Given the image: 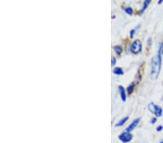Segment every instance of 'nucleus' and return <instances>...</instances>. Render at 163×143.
Returning a JSON list of instances; mask_svg holds the SVG:
<instances>
[{"instance_id": "f257e3e1", "label": "nucleus", "mask_w": 163, "mask_h": 143, "mask_svg": "<svg viewBox=\"0 0 163 143\" xmlns=\"http://www.w3.org/2000/svg\"><path fill=\"white\" fill-rule=\"evenodd\" d=\"M161 68L159 65L158 60H157V56L154 57L151 59V76L153 79H157L160 75Z\"/></svg>"}, {"instance_id": "f03ea898", "label": "nucleus", "mask_w": 163, "mask_h": 143, "mask_svg": "<svg viewBox=\"0 0 163 143\" xmlns=\"http://www.w3.org/2000/svg\"><path fill=\"white\" fill-rule=\"evenodd\" d=\"M148 109L151 113L155 115L157 117H161L162 116L163 110L160 106H157V105L154 104L153 102L149 103L148 105Z\"/></svg>"}, {"instance_id": "7ed1b4c3", "label": "nucleus", "mask_w": 163, "mask_h": 143, "mask_svg": "<svg viewBox=\"0 0 163 143\" xmlns=\"http://www.w3.org/2000/svg\"><path fill=\"white\" fill-rule=\"evenodd\" d=\"M130 51L134 54H138L142 51V43L139 40H136L130 46Z\"/></svg>"}, {"instance_id": "20e7f679", "label": "nucleus", "mask_w": 163, "mask_h": 143, "mask_svg": "<svg viewBox=\"0 0 163 143\" xmlns=\"http://www.w3.org/2000/svg\"><path fill=\"white\" fill-rule=\"evenodd\" d=\"M133 139V135L130 134V132H125L121 133L119 135V140L123 143H128L130 142Z\"/></svg>"}, {"instance_id": "39448f33", "label": "nucleus", "mask_w": 163, "mask_h": 143, "mask_svg": "<svg viewBox=\"0 0 163 143\" xmlns=\"http://www.w3.org/2000/svg\"><path fill=\"white\" fill-rule=\"evenodd\" d=\"M140 120H141L140 118H137V119H136L135 120H134V121L131 122V124H130V125H129L128 127L126 128L125 132H132L133 130H134V129H135L136 127L138 126V124H139Z\"/></svg>"}, {"instance_id": "423d86ee", "label": "nucleus", "mask_w": 163, "mask_h": 143, "mask_svg": "<svg viewBox=\"0 0 163 143\" xmlns=\"http://www.w3.org/2000/svg\"><path fill=\"white\" fill-rule=\"evenodd\" d=\"M118 90L120 92V98H121L122 101L125 102L126 101V93H125V90L123 88V86L122 85H119L118 86Z\"/></svg>"}, {"instance_id": "0eeeda50", "label": "nucleus", "mask_w": 163, "mask_h": 143, "mask_svg": "<svg viewBox=\"0 0 163 143\" xmlns=\"http://www.w3.org/2000/svg\"><path fill=\"white\" fill-rule=\"evenodd\" d=\"M113 72L115 75H119V76L123 75V74H124V72H123V69H122L121 67H115V68L113 69Z\"/></svg>"}, {"instance_id": "6e6552de", "label": "nucleus", "mask_w": 163, "mask_h": 143, "mask_svg": "<svg viewBox=\"0 0 163 143\" xmlns=\"http://www.w3.org/2000/svg\"><path fill=\"white\" fill-rule=\"evenodd\" d=\"M128 119H129L128 116H125V117L123 118L121 120H120V121L115 124V127H122V126H123L125 124V122H127V121Z\"/></svg>"}, {"instance_id": "1a4fd4ad", "label": "nucleus", "mask_w": 163, "mask_h": 143, "mask_svg": "<svg viewBox=\"0 0 163 143\" xmlns=\"http://www.w3.org/2000/svg\"><path fill=\"white\" fill-rule=\"evenodd\" d=\"M113 50H114L115 53L117 55L120 56V54L123 53V47L121 46H115L113 47Z\"/></svg>"}, {"instance_id": "9d476101", "label": "nucleus", "mask_w": 163, "mask_h": 143, "mask_svg": "<svg viewBox=\"0 0 163 143\" xmlns=\"http://www.w3.org/2000/svg\"><path fill=\"white\" fill-rule=\"evenodd\" d=\"M150 3H151V0H145L144 2V4H143L142 9H141V10L140 11V13H143V12L147 9V8L148 7Z\"/></svg>"}, {"instance_id": "9b49d317", "label": "nucleus", "mask_w": 163, "mask_h": 143, "mask_svg": "<svg viewBox=\"0 0 163 143\" xmlns=\"http://www.w3.org/2000/svg\"><path fill=\"white\" fill-rule=\"evenodd\" d=\"M134 89H135V84L134 83H131L130 85H128L127 88V92L128 95H131L134 91Z\"/></svg>"}, {"instance_id": "f8f14e48", "label": "nucleus", "mask_w": 163, "mask_h": 143, "mask_svg": "<svg viewBox=\"0 0 163 143\" xmlns=\"http://www.w3.org/2000/svg\"><path fill=\"white\" fill-rule=\"evenodd\" d=\"M124 10L125 12L129 15H132L133 13H134V10H133V9L130 7H128L125 8Z\"/></svg>"}, {"instance_id": "ddd939ff", "label": "nucleus", "mask_w": 163, "mask_h": 143, "mask_svg": "<svg viewBox=\"0 0 163 143\" xmlns=\"http://www.w3.org/2000/svg\"><path fill=\"white\" fill-rule=\"evenodd\" d=\"M135 33H136V29H132V30H130V38H133L135 36Z\"/></svg>"}, {"instance_id": "4468645a", "label": "nucleus", "mask_w": 163, "mask_h": 143, "mask_svg": "<svg viewBox=\"0 0 163 143\" xmlns=\"http://www.w3.org/2000/svg\"><path fill=\"white\" fill-rule=\"evenodd\" d=\"M116 61H117V60H116L115 58H113L111 60V65L112 66H115L116 64Z\"/></svg>"}, {"instance_id": "2eb2a0df", "label": "nucleus", "mask_w": 163, "mask_h": 143, "mask_svg": "<svg viewBox=\"0 0 163 143\" xmlns=\"http://www.w3.org/2000/svg\"><path fill=\"white\" fill-rule=\"evenodd\" d=\"M156 122H157V118L153 117L152 119H151V121H150V123H151V124H155Z\"/></svg>"}, {"instance_id": "dca6fc26", "label": "nucleus", "mask_w": 163, "mask_h": 143, "mask_svg": "<svg viewBox=\"0 0 163 143\" xmlns=\"http://www.w3.org/2000/svg\"><path fill=\"white\" fill-rule=\"evenodd\" d=\"M162 130H163V127L162 125L158 126V127H157V132H161Z\"/></svg>"}, {"instance_id": "f3484780", "label": "nucleus", "mask_w": 163, "mask_h": 143, "mask_svg": "<svg viewBox=\"0 0 163 143\" xmlns=\"http://www.w3.org/2000/svg\"><path fill=\"white\" fill-rule=\"evenodd\" d=\"M147 43H148L149 46H151V43H152V41H151V38H148V40H147Z\"/></svg>"}, {"instance_id": "a211bd4d", "label": "nucleus", "mask_w": 163, "mask_h": 143, "mask_svg": "<svg viewBox=\"0 0 163 143\" xmlns=\"http://www.w3.org/2000/svg\"><path fill=\"white\" fill-rule=\"evenodd\" d=\"M163 2V0H160V2H158V4H161Z\"/></svg>"}, {"instance_id": "6ab92c4d", "label": "nucleus", "mask_w": 163, "mask_h": 143, "mask_svg": "<svg viewBox=\"0 0 163 143\" xmlns=\"http://www.w3.org/2000/svg\"><path fill=\"white\" fill-rule=\"evenodd\" d=\"M160 143H163V139H162V140H161V141H160Z\"/></svg>"}, {"instance_id": "aec40b11", "label": "nucleus", "mask_w": 163, "mask_h": 143, "mask_svg": "<svg viewBox=\"0 0 163 143\" xmlns=\"http://www.w3.org/2000/svg\"><path fill=\"white\" fill-rule=\"evenodd\" d=\"M162 55H163V49H162Z\"/></svg>"}]
</instances>
